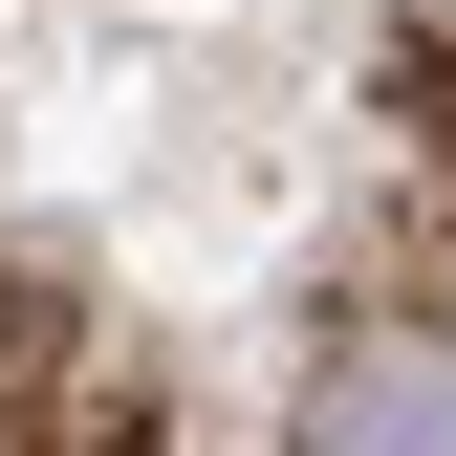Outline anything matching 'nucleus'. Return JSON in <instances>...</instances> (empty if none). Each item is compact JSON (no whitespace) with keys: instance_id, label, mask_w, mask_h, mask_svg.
Segmentation results:
<instances>
[{"instance_id":"nucleus-1","label":"nucleus","mask_w":456,"mask_h":456,"mask_svg":"<svg viewBox=\"0 0 456 456\" xmlns=\"http://www.w3.org/2000/svg\"><path fill=\"white\" fill-rule=\"evenodd\" d=\"M282 456H456V305H326Z\"/></svg>"},{"instance_id":"nucleus-2","label":"nucleus","mask_w":456,"mask_h":456,"mask_svg":"<svg viewBox=\"0 0 456 456\" xmlns=\"http://www.w3.org/2000/svg\"><path fill=\"white\" fill-rule=\"evenodd\" d=\"M44 456H175V413H152V391H87V413L44 435Z\"/></svg>"}]
</instances>
